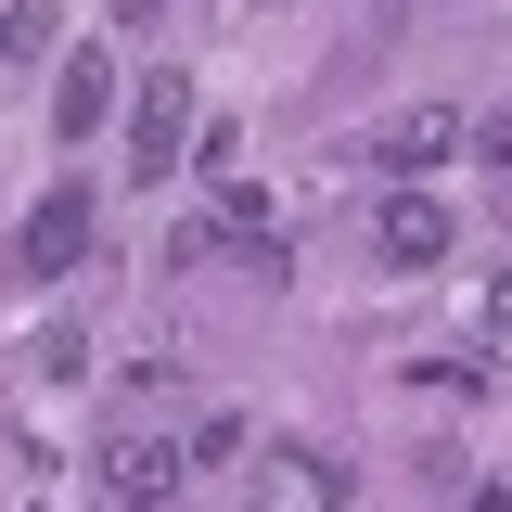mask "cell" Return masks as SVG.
<instances>
[{
	"label": "cell",
	"mask_w": 512,
	"mask_h": 512,
	"mask_svg": "<svg viewBox=\"0 0 512 512\" xmlns=\"http://www.w3.org/2000/svg\"><path fill=\"white\" fill-rule=\"evenodd\" d=\"M359 154H372L384 180L410 192V180H423V167H448V154H461V103H397V116H384L372 141H359Z\"/></svg>",
	"instance_id": "cell-2"
},
{
	"label": "cell",
	"mask_w": 512,
	"mask_h": 512,
	"mask_svg": "<svg viewBox=\"0 0 512 512\" xmlns=\"http://www.w3.org/2000/svg\"><path fill=\"white\" fill-rule=\"evenodd\" d=\"M256 512H346V461L308 448V436H282L256 461Z\"/></svg>",
	"instance_id": "cell-4"
},
{
	"label": "cell",
	"mask_w": 512,
	"mask_h": 512,
	"mask_svg": "<svg viewBox=\"0 0 512 512\" xmlns=\"http://www.w3.org/2000/svg\"><path fill=\"white\" fill-rule=\"evenodd\" d=\"M372 256H384V269H436V256H448V205H436V192H384Z\"/></svg>",
	"instance_id": "cell-6"
},
{
	"label": "cell",
	"mask_w": 512,
	"mask_h": 512,
	"mask_svg": "<svg viewBox=\"0 0 512 512\" xmlns=\"http://www.w3.org/2000/svg\"><path fill=\"white\" fill-rule=\"evenodd\" d=\"M116 103H128V90H116V52H64V90H52V128H64V141H90Z\"/></svg>",
	"instance_id": "cell-7"
},
{
	"label": "cell",
	"mask_w": 512,
	"mask_h": 512,
	"mask_svg": "<svg viewBox=\"0 0 512 512\" xmlns=\"http://www.w3.org/2000/svg\"><path fill=\"white\" fill-rule=\"evenodd\" d=\"M180 448H192V474H218V461H244V423L218 410V423H205V436H180Z\"/></svg>",
	"instance_id": "cell-10"
},
{
	"label": "cell",
	"mask_w": 512,
	"mask_h": 512,
	"mask_svg": "<svg viewBox=\"0 0 512 512\" xmlns=\"http://www.w3.org/2000/svg\"><path fill=\"white\" fill-rule=\"evenodd\" d=\"M180 154H192V90L167 77V64H154V77L128 90V167H141V180H167Z\"/></svg>",
	"instance_id": "cell-3"
},
{
	"label": "cell",
	"mask_w": 512,
	"mask_h": 512,
	"mask_svg": "<svg viewBox=\"0 0 512 512\" xmlns=\"http://www.w3.org/2000/svg\"><path fill=\"white\" fill-rule=\"evenodd\" d=\"M90 487H103L116 512H167V500L192 487V448H180V436H141V423H116V436L90 448Z\"/></svg>",
	"instance_id": "cell-1"
},
{
	"label": "cell",
	"mask_w": 512,
	"mask_h": 512,
	"mask_svg": "<svg viewBox=\"0 0 512 512\" xmlns=\"http://www.w3.org/2000/svg\"><path fill=\"white\" fill-rule=\"evenodd\" d=\"M26 52H52V0H13L0 13V64H26Z\"/></svg>",
	"instance_id": "cell-9"
},
{
	"label": "cell",
	"mask_w": 512,
	"mask_h": 512,
	"mask_svg": "<svg viewBox=\"0 0 512 512\" xmlns=\"http://www.w3.org/2000/svg\"><path fill=\"white\" fill-rule=\"evenodd\" d=\"M90 256V192H52V205H26V231H13V269L26 282H64Z\"/></svg>",
	"instance_id": "cell-5"
},
{
	"label": "cell",
	"mask_w": 512,
	"mask_h": 512,
	"mask_svg": "<svg viewBox=\"0 0 512 512\" xmlns=\"http://www.w3.org/2000/svg\"><path fill=\"white\" fill-rule=\"evenodd\" d=\"M474 359H487V372H512V269L474 295Z\"/></svg>",
	"instance_id": "cell-8"
},
{
	"label": "cell",
	"mask_w": 512,
	"mask_h": 512,
	"mask_svg": "<svg viewBox=\"0 0 512 512\" xmlns=\"http://www.w3.org/2000/svg\"><path fill=\"white\" fill-rule=\"evenodd\" d=\"M474 154H487V167H512V116H487V128H474Z\"/></svg>",
	"instance_id": "cell-11"
},
{
	"label": "cell",
	"mask_w": 512,
	"mask_h": 512,
	"mask_svg": "<svg viewBox=\"0 0 512 512\" xmlns=\"http://www.w3.org/2000/svg\"><path fill=\"white\" fill-rule=\"evenodd\" d=\"M256 13H282V0H256Z\"/></svg>",
	"instance_id": "cell-12"
}]
</instances>
